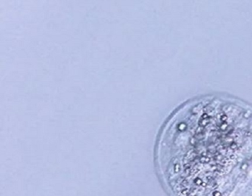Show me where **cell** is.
I'll return each instance as SVG.
<instances>
[{"label":"cell","instance_id":"obj_1","mask_svg":"<svg viewBox=\"0 0 252 196\" xmlns=\"http://www.w3.org/2000/svg\"><path fill=\"white\" fill-rule=\"evenodd\" d=\"M157 156L171 196H252V108L221 96L186 103L165 125Z\"/></svg>","mask_w":252,"mask_h":196}]
</instances>
